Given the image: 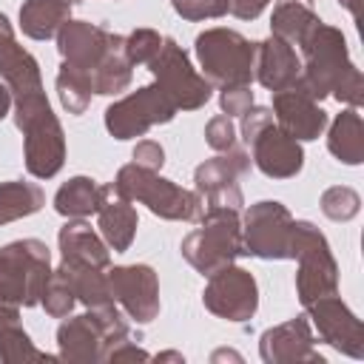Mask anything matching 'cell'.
I'll list each match as a JSON object with an SVG mask.
<instances>
[]
</instances>
